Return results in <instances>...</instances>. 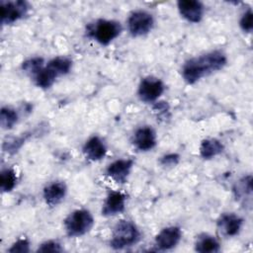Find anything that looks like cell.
Listing matches in <instances>:
<instances>
[{
    "label": "cell",
    "mask_w": 253,
    "mask_h": 253,
    "mask_svg": "<svg viewBox=\"0 0 253 253\" xmlns=\"http://www.w3.org/2000/svg\"><path fill=\"white\" fill-rule=\"evenodd\" d=\"M107 148L103 140L99 136L90 137L83 146V153L89 160H101L106 154Z\"/></svg>",
    "instance_id": "cell-14"
},
{
    "label": "cell",
    "mask_w": 253,
    "mask_h": 253,
    "mask_svg": "<svg viewBox=\"0 0 253 253\" xmlns=\"http://www.w3.org/2000/svg\"><path fill=\"white\" fill-rule=\"evenodd\" d=\"M154 24L151 14L143 10L132 12L127 20V28L132 37H141L148 34Z\"/></svg>",
    "instance_id": "cell-5"
},
{
    "label": "cell",
    "mask_w": 253,
    "mask_h": 253,
    "mask_svg": "<svg viewBox=\"0 0 253 253\" xmlns=\"http://www.w3.org/2000/svg\"><path fill=\"white\" fill-rule=\"evenodd\" d=\"M242 226V218L234 213H224L217 220V228L225 236L236 235Z\"/></svg>",
    "instance_id": "cell-13"
},
{
    "label": "cell",
    "mask_w": 253,
    "mask_h": 253,
    "mask_svg": "<svg viewBox=\"0 0 253 253\" xmlns=\"http://www.w3.org/2000/svg\"><path fill=\"white\" fill-rule=\"evenodd\" d=\"M139 231L135 224L129 220H120L112 234L111 246L115 249H122L130 246L139 239Z\"/></svg>",
    "instance_id": "cell-2"
},
{
    "label": "cell",
    "mask_w": 253,
    "mask_h": 253,
    "mask_svg": "<svg viewBox=\"0 0 253 253\" xmlns=\"http://www.w3.org/2000/svg\"><path fill=\"white\" fill-rule=\"evenodd\" d=\"M94 224V218L87 210H76L64 220L66 233L70 237H78L87 233Z\"/></svg>",
    "instance_id": "cell-3"
},
{
    "label": "cell",
    "mask_w": 253,
    "mask_h": 253,
    "mask_svg": "<svg viewBox=\"0 0 253 253\" xmlns=\"http://www.w3.org/2000/svg\"><path fill=\"white\" fill-rule=\"evenodd\" d=\"M47 66L50 67L58 76L64 75L70 71L72 61L65 56H57L48 61Z\"/></svg>",
    "instance_id": "cell-19"
},
{
    "label": "cell",
    "mask_w": 253,
    "mask_h": 253,
    "mask_svg": "<svg viewBox=\"0 0 253 253\" xmlns=\"http://www.w3.org/2000/svg\"><path fill=\"white\" fill-rule=\"evenodd\" d=\"M122 32V26L114 20H99L92 27L90 33L92 37L101 44H108Z\"/></svg>",
    "instance_id": "cell-4"
},
{
    "label": "cell",
    "mask_w": 253,
    "mask_h": 253,
    "mask_svg": "<svg viewBox=\"0 0 253 253\" xmlns=\"http://www.w3.org/2000/svg\"><path fill=\"white\" fill-rule=\"evenodd\" d=\"M126 207V196L117 191L108 194L102 208V214L105 216H113L124 211Z\"/></svg>",
    "instance_id": "cell-12"
},
{
    "label": "cell",
    "mask_w": 253,
    "mask_h": 253,
    "mask_svg": "<svg viewBox=\"0 0 253 253\" xmlns=\"http://www.w3.org/2000/svg\"><path fill=\"white\" fill-rule=\"evenodd\" d=\"M39 252H61L62 248L61 245L56 242V241H46L44 243H42L39 248H38Z\"/></svg>",
    "instance_id": "cell-24"
},
{
    "label": "cell",
    "mask_w": 253,
    "mask_h": 253,
    "mask_svg": "<svg viewBox=\"0 0 253 253\" xmlns=\"http://www.w3.org/2000/svg\"><path fill=\"white\" fill-rule=\"evenodd\" d=\"M220 249L219 242L211 235H200L195 244V250L200 253H214Z\"/></svg>",
    "instance_id": "cell-16"
},
{
    "label": "cell",
    "mask_w": 253,
    "mask_h": 253,
    "mask_svg": "<svg viewBox=\"0 0 253 253\" xmlns=\"http://www.w3.org/2000/svg\"><path fill=\"white\" fill-rule=\"evenodd\" d=\"M240 27L244 32H251L253 27V14L251 10H248L243 14L240 19Z\"/></svg>",
    "instance_id": "cell-23"
},
{
    "label": "cell",
    "mask_w": 253,
    "mask_h": 253,
    "mask_svg": "<svg viewBox=\"0 0 253 253\" xmlns=\"http://www.w3.org/2000/svg\"><path fill=\"white\" fill-rule=\"evenodd\" d=\"M133 161L131 159H119L111 163L107 168V174L120 184L126 182L131 171Z\"/></svg>",
    "instance_id": "cell-9"
},
{
    "label": "cell",
    "mask_w": 253,
    "mask_h": 253,
    "mask_svg": "<svg viewBox=\"0 0 253 253\" xmlns=\"http://www.w3.org/2000/svg\"><path fill=\"white\" fill-rule=\"evenodd\" d=\"M58 75L47 65L40 69L35 75H34V80L35 83L38 87L41 88H48L50 87L53 82L55 81V78Z\"/></svg>",
    "instance_id": "cell-18"
},
{
    "label": "cell",
    "mask_w": 253,
    "mask_h": 253,
    "mask_svg": "<svg viewBox=\"0 0 253 253\" xmlns=\"http://www.w3.org/2000/svg\"><path fill=\"white\" fill-rule=\"evenodd\" d=\"M43 67V59L42 57H34L23 62L22 68L33 75H35L40 69Z\"/></svg>",
    "instance_id": "cell-22"
},
{
    "label": "cell",
    "mask_w": 253,
    "mask_h": 253,
    "mask_svg": "<svg viewBox=\"0 0 253 253\" xmlns=\"http://www.w3.org/2000/svg\"><path fill=\"white\" fill-rule=\"evenodd\" d=\"M18 121V115L15 110L3 107L0 112V125L4 129L12 128Z\"/></svg>",
    "instance_id": "cell-21"
},
{
    "label": "cell",
    "mask_w": 253,
    "mask_h": 253,
    "mask_svg": "<svg viewBox=\"0 0 253 253\" xmlns=\"http://www.w3.org/2000/svg\"><path fill=\"white\" fill-rule=\"evenodd\" d=\"M179 161V155L175 153H170L161 158V164L163 166H175Z\"/></svg>",
    "instance_id": "cell-26"
},
{
    "label": "cell",
    "mask_w": 253,
    "mask_h": 253,
    "mask_svg": "<svg viewBox=\"0 0 253 253\" xmlns=\"http://www.w3.org/2000/svg\"><path fill=\"white\" fill-rule=\"evenodd\" d=\"M181 237L182 232L178 226H168L156 235L155 245L161 250H169L179 243Z\"/></svg>",
    "instance_id": "cell-8"
},
{
    "label": "cell",
    "mask_w": 253,
    "mask_h": 253,
    "mask_svg": "<svg viewBox=\"0 0 253 253\" xmlns=\"http://www.w3.org/2000/svg\"><path fill=\"white\" fill-rule=\"evenodd\" d=\"M66 195V185L63 182H52L43 189V199L50 206L58 205Z\"/></svg>",
    "instance_id": "cell-15"
},
{
    "label": "cell",
    "mask_w": 253,
    "mask_h": 253,
    "mask_svg": "<svg viewBox=\"0 0 253 253\" xmlns=\"http://www.w3.org/2000/svg\"><path fill=\"white\" fill-rule=\"evenodd\" d=\"M226 64V56L219 50L211 51L185 62L182 76L189 84H194L206 75L220 70Z\"/></svg>",
    "instance_id": "cell-1"
},
{
    "label": "cell",
    "mask_w": 253,
    "mask_h": 253,
    "mask_svg": "<svg viewBox=\"0 0 253 253\" xmlns=\"http://www.w3.org/2000/svg\"><path fill=\"white\" fill-rule=\"evenodd\" d=\"M1 23L3 25L13 24L23 18L28 10L29 5L25 1H1Z\"/></svg>",
    "instance_id": "cell-6"
},
{
    "label": "cell",
    "mask_w": 253,
    "mask_h": 253,
    "mask_svg": "<svg viewBox=\"0 0 253 253\" xmlns=\"http://www.w3.org/2000/svg\"><path fill=\"white\" fill-rule=\"evenodd\" d=\"M223 144L215 138H208L202 141L200 146V154L205 159H210L221 153Z\"/></svg>",
    "instance_id": "cell-17"
},
{
    "label": "cell",
    "mask_w": 253,
    "mask_h": 253,
    "mask_svg": "<svg viewBox=\"0 0 253 253\" xmlns=\"http://www.w3.org/2000/svg\"><path fill=\"white\" fill-rule=\"evenodd\" d=\"M178 9L181 16L189 22L198 23L203 18L204 6L200 1L180 0L178 2Z\"/></svg>",
    "instance_id": "cell-10"
},
{
    "label": "cell",
    "mask_w": 253,
    "mask_h": 253,
    "mask_svg": "<svg viewBox=\"0 0 253 253\" xmlns=\"http://www.w3.org/2000/svg\"><path fill=\"white\" fill-rule=\"evenodd\" d=\"M132 143L137 149L141 151L152 149L156 144L155 131L148 126L137 128L133 134Z\"/></svg>",
    "instance_id": "cell-11"
},
{
    "label": "cell",
    "mask_w": 253,
    "mask_h": 253,
    "mask_svg": "<svg viewBox=\"0 0 253 253\" xmlns=\"http://www.w3.org/2000/svg\"><path fill=\"white\" fill-rule=\"evenodd\" d=\"M164 91V84L158 78H143L138 87V96L141 101L150 103L157 100Z\"/></svg>",
    "instance_id": "cell-7"
},
{
    "label": "cell",
    "mask_w": 253,
    "mask_h": 253,
    "mask_svg": "<svg viewBox=\"0 0 253 253\" xmlns=\"http://www.w3.org/2000/svg\"><path fill=\"white\" fill-rule=\"evenodd\" d=\"M17 182V176L12 169H3L0 174V188L2 192H10L14 189Z\"/></svg>",
    "instance_id": "cell-20"
},
{
    "label": "cell",
    "mask_w": 253,
    "mask_h": 253,
    "mask_svg": "<svg viewBox=\"0 0 253 253\" xmlns=\"http://www.w3.org/2000/svg\"><path fill=\"white\" fill-rule=\"evenodd\" d=\"M9 252H29L30 251V243L26 238H22L17 240L11 248L8 250Z\"/></svg>",
    "instance_id": "cell-25"
}]
</instances>
